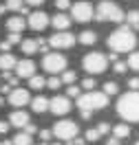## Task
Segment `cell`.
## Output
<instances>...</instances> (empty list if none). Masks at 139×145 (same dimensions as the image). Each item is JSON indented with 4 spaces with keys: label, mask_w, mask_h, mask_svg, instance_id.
I'll return each mask as SVG.
<instances>
[{
    "label": "cell",
    "mask_w": 139,
    "mask_h": 145,
    "mask_svg": "<svg viewBox=\"0 0 139 145\" xmlns=\"http://www.w3.org/2000/svg\"><path fill=\"white\" fill-rule=\"evenodd\" d=\"M108 46H111V51H115V53H130V51H135V46H137L135 31L130 27L115 29L111 35H108Z\"/></svg>",
    "instance_id": "cell-1"
},
{
    "label": "cell",
    "mask_w": 139,
    "mask_h": 145,
    "mask_svg": "<svg viewBox=\"0 0 139 145\" xmlns=\"http://www.w3.org/2000/svg\"><path fill=\"white\" fill-rule=\"evenodd\" d=\"M115 108L124 121H139V92L130 90L126 95H121L115 103Z\"/></svg>",
    "instance_id": "cell-2"
},
{
    "label": "cell",
    "mask_w": 139,
    "mask_h": 145,
    "mask_svg": "<svg viewBox=\"0 0 139 145\" xmlns=\"http://www.w3.org/2000/svg\"><path fill=\"white\" fill-rule=\"evenodd\" d=\"M93 18L97 22H124V11L119 9L117 2L102 0L97 5V9H93Z\"/></svg>",
    "instance_id": "cell-3"
},
{
    "label": "cell",
    "mask_w": 139,
    "mask_h": 145,
    "mask_svg": "<svg viewBox=\"0 0 139 145\" xmlns=\"http://www.w3.org/2000/svg\"><path fill=\"white\" fill-rule=\"evenodd\" d=\"M108 106V95L102 90H88L77 97V108L80 110H102Z\"/></svg>",
    "instance_id": "cell-4"
},
{
    "label": "cell",
    "mask_w": 139,
    "mask_h": 145,
    "mask_svg": "<svg viewBox=\"0 0 139 145\" xmlns=\"http://www.w3.org/2000/svg\"><path fill=\"white\" fill-rule=\"evenodd\" d=\"M106 66H108L106 55H104V53H97V51L86 53V55H84V59H82V68H84L86 72H93V75L104 72V71H106Z\"/></svg>",
    "instance_id": "cell-5"
},
{
    "label": "cell",
    "mask_w": 139,
    "mask_h": 145,
    "mask_svg": "<svg viewBox=\"0 0 139 145\" xmlns=\"http://www.w3.org/2000/svg\"><path fill=\"white\" fill-rule=\"evenodd\" d=\"M51 134H55L57 138H62V141H71L77 136V123L71 121V119H62V121H57L53 130H51Z\"/></svg>",
    "instance_id": "cell-6"
},
{
    "label": "cell",
    "mask_w": 139,
    "mask_h": 145,
    "mask_svg": "<svg viewBox=\"0 0 139 145\" xmlns=\"http://www.w3.org/2000/svg\"><path fill=\"white\" fill-rule=\"evenodd\" d=\"M42 68H44L46 72H62L66 68V57L60 53H44V57H42Z\"/></svg>",
    "instance_id": "cell-7"
},
{
    "label": "cell",
    "mask_w": 139,
    "mask_h": 145,
    "mask_svg": "<svg viewBox=\"0 0 139 145\" xmlns=\"http://www.w3.org/2000/svg\"><path fill=\"white\" fill-rule=\"evenodd\" d=\"M71 18H73L75 22H88V20H93V7H91V2H86V0L75 2L73 7H71Z\"/></svg>",
    "instance_id": "cell-8"
},
{
    "label": "cell",
    "mask_w": 139,
    "mask_h": 145,
    "mask_svg": "<svg viewBox=\"0 0 139 145\" xmlns=\"http://www.w3.org/2000/svg\"><path fill=\"white\" fill-rule=\"evenodd\" d=\"M73 44H75V35L69 31H55L49 37V46H53V48H71Z\"/></svg>",
    "instance_id": "cell-9"
},
{
    "label": "cell",
    "mask_w": 139,
    "mask_h": 145,
    "mask_svg": "<svg viewBox=\"0 0 139 145\" xmlns=\"http://www.w3.org/2000/svg\"><path fill=\"white\" fill-rule=\"evenodd\" d=\"M49 16H46L44 11H31L27 16V27L31 29V31H44L46 27H49Z\"/></svg>",
    "instance_id": "cell-10"
},
{
    "label": "cell",
    "mask_w": 139,
    "mask_h": 145,
    "mask_svg": "<svg viewBox=\"0 0 139 145\" xmlns=\"http://www.w3.org/2000/svg\"><path fill=\"white\" fill-rule=\"evenodd\" d=\"M13 106V108H24L29 101H31V95H29L27 88H20V86H16V88H11L9 90V99H7Z\"/></svg>",
    "instance_id": "cell-11"
},
{
    "label": "cell",
    "mask_w": 139,
    "mask_h": 145,
    "mask_svg": "<svg viewBox=\"0 0 139 145\" xmlns=\"http://www.w3.org/2000/svg\"><path fill=\"white\" fill-rule=\"evenodd\" d=\"M49 110H51L55 117H64L66 112L71 110V99H69V97H60V95H55L53 99H49Z\"/></svg>",
    "instance_id": "cell-12"
},
{
    "label": "cell",
    "mask_w": 139,
    "mask_h": 145,
    "mask_svg": "<svg viewBox=\"0 0 139 145\" xmlns=\"http://www.w3.org/2000/svg\"><path fill=\"white\" fill-rule=\"evenodd\" d=\"M13 71H16L18 79H29L31 75H36V64L31 62V59H22V62H16Z\"/></svg>",
    "instance_id": "cell-13"
},
{
    "label": "cell",
    "mask_w": 139,
    "mask_h": 145,
    "mask_svg": "<svg viewBox=\"0 0 139 145\" xmlns=\"http://www.w3.org/2000/svg\"><path fill=\"white\" fill-rule=\"evenodd\" d=\"M49 24H53V29H55V31H66V29L71 27V18H69L66 13H62V11H60V13H55L53 18L49 20Z\"/></svg>",
    "instance_id": "cell-14"
},
{
    "label": "cell",
    "mask_w": 139,
    "mask_h": 145,
    "mask_svg": "<svg viewBox=\"0 0 139 145\" xmlns=\"http://www.w3.org/2000/svg\"><path fill=\"white\" fill-rule=\"evenodd\" d=\"M27 27V20L22 18V16H13V18L7 20V31L9 33H22Z\"/></svg>",
    "instance_id": "cell-15"
},
{
    "label": "cell",
    "mask_w": 139,
    "mask_h": 145,
    "mask_svg": "<svg viewBox=\"0 0 139 145\" xmlns=\"http://www.w3.org/2000/svg\"><path fill=\"white\" fill-rule=\"evenodd\" d=\"M29 123V114L24 112V110H16V112H11L9 117V125H16L18 130H22V127Z\"/></svg>",
    "instance_id": "cell-16"
},
{
    "label": "cell",
    "mask_w": 139,
    "mask_h": 145,
    "mask_svg": "<svg viewBox=\"0 0 139 145\" xmlns=\"http://www.w3.org/2000/svg\"><path fill=\"white\" fill-rule=\"evenodd\" d=\"M29 103H31V110H33V112H38V114H42V112H46V110H49V99H46V97H42V95H38L36 99H31Z\"/></svg>",
    "instance_id": "cell-17"
},
{
    "label": "cell",
    "mask_w": 139,
    "mask_h": 145,
    "mask_svg": "<svg viewBox=\"0 0 139 145\" xmlns=\"http://www.w3.org/2000/svg\"><path fill=\"white\" fill-rule=\"evenodd\" d=\"M16 55H11V53H2L0 55V71L2 72H7V71H13V66H16Z\"/></svg>",
    "instance_id": "cell-18"
},
{
    "label": "cell",
    "mask_w": 139,
    "mask_h": 145,
    "mask_svg": "<svg viewBox=\"0 0 139 145\" xmlns=\"http://www.w3.org/2000/svg\"><path fill=\"white\" fill-rule=\"evenodd\" d=\"M20 48H22V53H24V55H33V53H38V40H33V37H27V40H22V42H20Z\"/></svg>",
    "instance_id": "cell-19"
},
{
    "label": "cell",
    "mask_w": 139,
    "mask_h": 145,
    "mask_svg": "<svg viewBox=\"0 0 139 145\" xmlns=\"http://www.w3.org/2000/svg\"><path fill=\"white\" fill-rule=\"evenodd\" d=\"M77 42L84 44V46H91V44L97 42V33H95V31H82V33L77 35Z\"/></svg>",
    "instance_id": "cell-20"
},
{
    "label": "cell",
    "mask_w": 139,
    "mask_h": 145,
    "mask_svg": "<svg viewBox=\"0 0 139 145\" xmlns=\"http://www.w3.org/2000/svg\"><path fill=\"white\" fill-rule=\"evenodd\" d=\"M126 136H130V127L126 125V123H117V125H113V138H126Z\"/></svg>",
    "instance_id": "cell-21"
},
{
    "label": "cell",
    "mask_w": 139,
    "mask_h": 145,
    "mask_svg": "<svg viewBox=\"0 0 139 145\" xmlns=\"http://www.w3.org/2000/svg\"><path fill=\"white\" fill-rule=\"evenodd\" d=\"M44 86H46L44 77H40V75H31V77H29V88H31V90H42Z\"/></svg>",
    "instance_id": "cell-22"
},
{
    "label": "cell",
    "mask_w": 139,
    "mask_h": 145,
    "mask_svg": "<svg viewBox=\"0 0 139 145\" xmlns=\"http://www.w3.org/2000/svg\"><path fill=\"white\" fill-rule=\"evenodd\" d=\"M11 145H31V134H27L24 130H20L18 134L11 138Z\"/></svg>",
    "instance_id": "cell-23"
},
{
    "label": "cell",
    "mask_w": 139,
    "mask_h": 145,
    "mask_svg": "<svg viewBox=\"0 0 139 145\" xmlns=\"http://www.w3.org/2000/svg\"><path fill=\"white\" fill-rule=\"evenodd\" d=\"M124 20L128 22L130 29H139V11H128V13H124Z\"/></svg>",
    "instance_id": "cell-24"
},
{
    "label": "cell",
    "mask_w": 139,
    "mask_h": 145,
    "mask_svg": "<svg viewBox=\"0 0 139 145\" xmlns=\"http://www.w3.org/2000/svg\"><path fill=\"white\" fill-rule=\"evenodd\" d=\"M128 68H132V71H139V51H130Z\"/></svg>",
    "instance_id": "cell-25"
},
{
    "label": "cell",
    "mask_w": 139,
    "mask_h": 145,
    "mask_svg": "<svg viewBox=\"0 0 139 145\" xmlns=\"http://www.w3.org/2000/svg\"><path fill=\"white\" fill-rule=\"evenodd\" d=\"M99 136H102V134L97 132V127H88V130H86V134H84V141H88V143H95Z\"/></svg>",
    "instance_id": "cell-26"
},
{
    "label": "cell",
    "mask_w": 139,
    "mask_h": 145,
    "mask_svg": "<svg viewBox=\"0 0 139 145\" xmlns=\"http://www.w3.org/2000/svg\"><path fill=\"white\" fill-rule=\"evenodd\" d=\"M60 82L62 84H66V86H69V84H75V71H62V77H60Z\"/></svg>",
    "instance_id": "cell-27"
},
{
    "label": "cell",
    "mask_w": 139,
    "mask_h": 145,
    "mask_svg": "<svg viewBox=\"0 0 139 145\" xmlns=\"http://www.w3.org/2000/svg\"><path fill=\"white\" fill-rule=\"evenodd\" d=\"M117 90H119V86H117L115 82H106V84H104V90H102V92L111 97V95H117Z\"/></svg>",
    "instance_id": "cell-28"
},
{
    "label": "cell",
    "mask_w": 139,
    "mask_h": 145,
    "mask_svg": "<svg viewBox=\"0 0 139 145\" xmlns=\"http://www.w3.org/2000/svg\"><path fill=\"white\" fill-rule=\"evenodd\" d=\"M80 90H82L80 86L69 84V86H66V97H69V99H71V97H73V99H77V97H80Z\"/></svg>",
    "instance_id": "cell-29"
},
{
    "label": "cell",
    "mask_w": 139,
    "mask_h": 145,
    "mask_svg": "<svg viewBox=\"0 0 139 145\" xmlns=\"http://www.w3.org/2000/svg\"><path fill=\"white\" fill-rule=\"evenodd\" d=\"M22 5H24V0H7V5H5V7H7L9 11H20Z\"/></svg>",
    "instance_id": "cell-30"
},
{
    "label": "cell",
    "mask_w": 139,
    "mask_h": 145,
    "mask_svg": "<svg viewBox=\"0 0 139 145\" xmlns=\"http://www.w3.org/2000/svg\"><path fill=\"white\" fill-rule=\"evenodd\" d=\"M95 86H97V84H95V79H93V77H86V79H84V82H82V86H80V88L88 92V90H93Z\"/></svg>",
    "instance_id": "cell-31"
},
{
    "label": "cell",
    "mask_w": 139,
    "mask_h": 145,
    "mask_svg": "<svg viewBox=\"0 0 139 145\" xmlns=\"http://www.w3.org/2000/svg\"><path fill=\"white\" fill-rule=\"evenodd\" d=\"M46 86H49L51 90H57V88L62 86V82H60V77H55V75H53L51 79H46Z\"/></svg>",
    "instance_id": "cell-32"
},
{
    "label": "cell",
    "mask_w": 139,
    "mask_h": 145,
    "mask_svg": "<svg viewBox=\"0 0 139 145\" xmlns=\"http://www.w3.org/2000/svg\"><path fill=\"white\" fill-rule=\"evenodd\" d=\"M126 68H128V64H126V62H119V59L113 62V71L119 72V75H121V72H126Z\"/></svg>",
    "instance_id": "cell-33"
},
{
    "label": "cell",
    "mask_w": 139,
    "mask_h": 145,
    "mask_svg": "<svg viewBox=\"0 0 139 145\" xmlns=\"http://www.w3.org/2000/svg\"><path fill=\"white\" fill-rule=\"evenodd\" d=\"M38 51L49 53V40H44V37H38Z\"/></svg>",
    "instance_id": "cell-34"
},
{
    "label": "cell",
    "mask_w": 139,
    "mask_h": 145,
    "mask_svg": "<svg viewBox=\"0 0 139 145\" xmlns=\"http://www.w3.org/2000/svg\"><path fill=\"white\" fill-rule=\"evenodd\" d=\"M51 130H40V141H42V143H49V141H51Z\"/></svg>",
    "instance_id": "cell-35"
},
{
    "label": "cell",
    "mask_w": 139,
    "mask_h": 145,
    "mask_svg": "<svg viewBox=\"0 0 139 145\" xmlns=\"http://www.w3.org/2000/svg\"><path fill=\"white\" fill-rule=\"evenodd\" d=\"M55 7L60 11H64V9H69L71 7V0H55Z\"/></svg>",
    "instance_id": "cell-36"
},
{
    "label": "cell",
    "mask_w": 139,
    "mask_h": 145,
    "mask_svg": "<svg viewBox=\"0 0 139 145\" xmlns=\"http://www.w3.org/2000/svg\"><path fill=\"white\" fill-rule=\"evenodd\" d=\"M108 130H111V125H108V123H106V121H102V123H99V125H97V132H99V134H108Z\"/></svg>",
    "instance_id": "cell-37"
},
{
    "label": "cell",
    "mask_w": 139,
    "mask_h": 145,
    "mask_svg": "<svg viewBox=\"0 0 139 145\" xmlns=\"http://www.w3.org/2000/svg\"><path fill=\"white\" fill-rule=\"evenodd\" d=\"M22 130H24V132H27V134H31V136H33V134H36V132H38V127L33 125V123H31V121H29V123H27V125H24V127H22Z\"/></svg>",
    "instance_id": "cell-38"
},
{
    "label": "cell",
    "mask_w": 139,
    "mask_h": 145,
    "mask_svg": "<svg viewBox=\"0 0 139 145\" xmlns=\"http://www.w3.org/2000/svg\"><path fill=\"white\" fill-rule=\"evenodd\" d=\"M7 42H9L11 46H13V44H18V42H20V33H9V37H7Z\"/></svg>",
    "instance_id": "cell-39"
},
{
    "label": "cell",
    "mask_w": 139,
    "mask_h": 145,
    "mask_svg": "<svg viewBox=\"0 0 139 145\" xmlns=\"http://www.w3.org/2000/svg\"><path fill=\"white\" fill-rule=\"evenodd\" d=\"M128 88H130V90H139V77L128 79Z\"/></svg>",
    "instance_id": "cell-40"
},
{
    "label": "cell",
    "mask_w": 139,
    "mask_h": 145,
    "mask_svg": "<svg viewBox=\"0 0 139 145\" xmlns=\"http://www.w3.org/2000/svg\"><path fill=\"white\" fill-rule=\"evenodd\" d=\"M80 117H82L84 121H88V119L93 117V110H80Z\"/></svg>",
    "instance_id": "cell-41"
},
{
    "label": "cell",
    "mask_w": 139,
    "mask_h": 145,
    "mask_svg": "<svg viewBox=\"0 0 139 145\" xmlns=\"http://www.w3.org/2000/svg\"><path fill=\"white\" fill-rule=\"evenodd\" d=\"M9 132V121H0V134H7Z\"/></svg>",
    "instance_id": "cell-42"
},
{
    "label": "cell",
    "mask_w": 139,
    "mask_h": 145,
    "mask_svg": "<svg viewBox=\"0 0 139 145\" xmlns=\"http://www.w3.org/2000/svg\"><path fill=\"white\" fill-rule=\"evenodd\" d=\"M9 48H11V44L7 42V40H5V42H0V51H2V53H9Z\"/></svg>",
    "instance_id": "cell-43"
},
{
    "label": "cell",
    "mask_w": 139,
    "mask_h": 145,
    "mask_svg": "<svg viewBox=\"0 0 139 145\" xmlns=\"http://www.w3.org/2000/svg\"><path fill=\"white\" fill-rule=\"evenodd\" d=\"M44 0H24V5H29V7H38V5H42Z\"/></svg>",
    "instance_id": "cell-44"
},
{
    "label": "cell",
    "mask_w": 139,
    "mask_h": 145,
    "mask_svg": "<svg viewBox=\"0 0 139 145\" xmlns=\"http://www.w3.org/2000/svg\"><path fill=\"white\" fill-rule=\"evenodd\" d=\"M108 59H111V62H117V59H119V53H115V51H113V53L108 55Z\"/></svg>",
    "instance_id": "cell-45"
},
{
    "label": "cell",
    "mask_w": 139,
    "mask_h": 145,
    "mask_svg": "<svg viewBox=\"0 0 139 145\" xmlns=\"http://www.w3.org/2000/svg\"><path fill=\"white\" fill-rule=\"evenodd\" d=\"M11 88H13V86H9V84H5V86H2V88H0V92H9Z\"/></svg>",
    "instance_id": "cell-46"
},
{
    "label": "cell",
    "mask_w": 139,
    "mask_h": 145,
    "mask_svg": "<svg viewBox=\"0 0 139 145\" xmlns=\"http://www.w3.org/2000/svg\"><path fill=\"white\" fill-rule=\"evenodd\" d=\"M106 145H119V143H117V138H111V141H108Z\"/></svg>",
    "instance_id": "cell-47"
},
{
    "label": "cell",
    "mask_w": 139,
    "mask_h": 145,
    "mask_svg": "<svg viewBox=\"0 0 139 145\" xmlns=\"http://www.w3.org/2000/svg\"><path fill=\"white\" fill-rule=\"evenodd\" d=\"M5 11H7V7H5V5H0V16H2Z\"/></svg>",
    "instance_id": "cell-48"
},
{
    "label": "cell",
    "mask_w": 139,
    "mask_h": 145,
    "mask_svg": "<svg viewBox=\"0 0 139 145\" xmlns=\"http://www.w3.org/2000/svg\"><path fill=\"white\" fill-rule=\"evenodd\" d=\"M2 103H5V97H2V95H0V106H2Z\"/></svg>",
    "instance_id": "cell-49"
},
{
    "label": "cell",
    "mask_w": 139,
    "mask_h": 145,
    "mask_svg": "<svg viewBox=\"0 0 139 145\" xmlns=\"http://www.w3.org/2000/svg\"><path fill=\"white\" fill-rule=\"evenodd\" d=\"M49 145H62V143H49Z\"/></svg>",
    "instance_id": "cell-50"
},
{
    "label": "cell",
    "mask_w": 139,
    "mask_h": 145,
    "mask_svg": "<svg viewBox=\"0 0 139 145\" xmlns=\"http://www.w3.org/2000/svg\"><path fill=\"white\" fill-rule=\"evenodd\" d=\"M80 145H86V141H84V143H80Z\"/></svg>",
    "instance_id": "cell-51"
},
{
    "label": "cell",
    "mask_w": 139,
    "mask_h": 145,
    "mask_svg": "<svg viewBox=\"0 0 139 145\" xmlns=\"http://www.w3.org/2000/svg\"><path fill=\"white\" fill-rule=\"evenodd\" d=\"M135 145H139V141H137V143H135Z\"/></svg>",
    "instance_id": "cell-52"
},
{
    "label": "cell",
    "mask_w": 139,
    "mask_h": 145,
    "mask_svg": "<svg viewBox=\"0 0 139 145\" xmlns=\"http://www.w3.org/2000/svg\"><path fill=\"white\" fill-rule=\"evenodd\" d=\"M0 145H2V143H0Z\"/></svg>",
    "instance_id": "cell-53"
}]
</instances>
